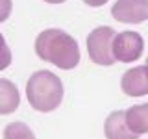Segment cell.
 Instances as JSON below:
<instances>
[{
  "mask_svg": "<svg viewBox=\"0 0 148 139\" xmlns=\"http://www.w3.org/2000/svg\"><path fill=\"white\" fill-rule=\"evenodd\" d=\"M35 54L43 61H48L63 71H71L80 63V46L76 39L58 28H50L37 35Z\"/></svg>",
  "mask_w": 148,
  "mask_h": 139,
  "instance_id": "6da1fadb",
  "label": "cell"
},
{
  "mask_svg": "<svg viewBox=\"0 0 148 139\" xmlns=\"http://www.w3.org/2000/svg\"><path fill=\"white\" fill-rule=\"evenodd\" d=\"M26 96L30 106L37 111H54L63 100V83L59 76L50 71H35L26 83Z\"/></svg>",
  "mask_w": 148,
  "mask_h": 139,
  "instance_id": "7a4b0ae2",
  "label": "cell"
},
{
  "mask_svg": "<svg viewBox=\"0 0 148 139\" xmlns=\"http://www.w3.org/2000/svg\"><path fill=\"white\" fill-rule=\"evenodd\" d=\"M115 30L109 26H98L87 35V52L89 59H92L96 65H113L115 59L113 54V41H115Z\"/></svg>",
  "mask_w": 148,
  "mask_h": 139,
  "instance_id": "3957f363",
  "label": "cell"
},
{
  "mask_svg": "<svg viewBox=\"0 0 148 139\" xmlns=\"http://www.w3.org/2000/svg\"><path fill=\"white\" fill-rule=\"evenodd\" d=\"M145 50V39L137 32H120L115 35L113 41V54L115 59L122 63H132L143 56Z\"/></svg>",
  "mask_w": 148,
  "mask_h": 139,
  "instance_id": "277c9868",
  "label": "cell"
},
{
  "mask_svg": "<svg viewBox=\"0 0 148 139\" xmlns=\"http://www.w3.org/2000/svg\"><path fill=\"white\" fill-rule=\"evenodd\" d=\"M115 21L124 24H139L148 21V0H117L111 8Z\"/></svg>",
  "mask_w": 148,
  "mask_h": 139,
  "instance_id": "5b68a950",
  "label": "cell"
},
{
  "mask_svg": "<svg viewBox=\"0 0 148 139\" xmlns=\"http://www.w3.org/2000/svg\"><path fill=\"white\" fill-rule=\"evenodd\" d=\"M120 89L128 96H145L148 95V65L128 69L122 74Z\"/></svg>",
  "mask_w": 148,
  "mask_h": 139,
  "instance_id": "8992f818",
  "label": "cell"
},
{
  "mask_svg": "<svg viewBox=\"0 0 148 139\" xmlns=\"http://www.w3.org/2000/svg\"><path fill=\"white\" fill-rule=\"evenodd\" d=\"M106 139H139V133H135L126 122V111L117 109L111 111L104 124Z\"/></svg>",
  "mask_w": 148,
  "mask_h": 139,
  "instance_id": "52a82bcc",
  "label": "cell"
},
{
  "mask_svg": "<svg viewBox=\"0 0 148 139\" xmlns=\"http://www.w3.org/2000/svg\"><path fill=\"white\" fill-rule=\"evenodd\" d=\"M18 104H21V95H18L17 85L11 80L0 78V115L13 113Z\"/></svg>",
  "mask_w": 148,
  "mask_h": 139,
  "instance_id": "ba28073f",
  "label": "cell"
},
{
  "mask_svg": "<svg viewBox=\"0 0 148 139\" xmlns=\"http://www.w3.org/2000/svg\"><path fill=\"white\" fill-rule=\"evenodd\" d=\"M126 122L135 133H148V104H135L126 109Z\"/></svg>",
  "mask_w": 148,
  "mask_h": 139,
  "instance_id": "9c48e42d",
  "label": "cell"
},
{
  "mask_svg": "<svg viewBox=\"0 0 148 139\" xmlns=\"http://www.w3.org/2000/svg\"><path fill=\"white\" fill-rule=\"evenodd\" d=\"M4 139H35L34 132L24 122H9L4 128Z\"/></svg>",
  "mask_w": 148,
  "mask_h": 139,
  "instance_id": "30bf717a",
  "label": "cell"
},
{
  "mask_svg": "<svg viewBox=\"0 0 148 139\" xmlns=\"http://www.w3.org/2000/svg\"><path fill=\"white\" fill-rule=\"evenodd\" d=\"M9 65H11V50H9L4 35L0 34V71L8 69Z\"/></svg>",
  "mask_w": 148,
  "mask_h": 139,
  "instance_id": "8fae6325",
  "label": "cell"
},
{
  "mask_svg": "<svg viewBox=\"0 0 148 139\" xmlns=\"http://www.w3.org/2000/svg\"><path fill=\"white\" fill-rule=\"evenodd\" d=\"M11 9H13L11 0H0V22L8 21L9 15H11Z\"/></svg>",
  "mask_w": 148,
  "mask_h": 139,
  "instance_id": "7c38bea8",
  "label": "cell"
},
{
  "mask_svg": "<svg viewBox=\"0 0 148 139\" xmlns=\"http://www.w3.org/2000/svg\"><path fill=\"white\" fill-rule=\"evenodd\" d=\"M83 2H85L87 6H91V8H100V6H104L108 0H83Z\"/></svg>",
  "mask_w": 148,
  "mask_h": 139,
  "instance_id": "4fadbf2b",
  "label": "cell"
},
{
  "mask_svg": "<svg viewBox=\"0 0 148 139\" xmlns=\"http://www.w3.org/2000/svg\"><path fill=\"white\" fill-rule=\"evenodd\" d=\"M45 2H48V4H63L65 0H45Z\"/></svg>",
  "mask_w": 148,
  "mask_h": 139,
  "instance_id": "5bb4252c",
  "label": "cell"
},
{
  "mask_svg": "<svg viewBox=\"0 0 148 139\" xmlns=\"http://www.w3.org/2000/svg\"><path fill=\"white\" fill-rule=\"evenodd\" d=\"M146 65H148V59H146Z\"/></svg>",
  "mask_w": 148,
  "mask_h": 139,
  "instance_id": "9a60e30c",
  "label": "cell"
}]
</instances>
